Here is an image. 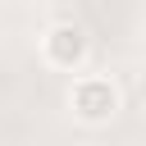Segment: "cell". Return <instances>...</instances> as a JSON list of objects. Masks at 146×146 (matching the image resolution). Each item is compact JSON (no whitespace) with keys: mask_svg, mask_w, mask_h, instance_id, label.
<instances>
[{"mask_svg":"<svg viewBox=\"0 0 146 146\" xmlns=\"http://www.w3.org/2000/svg\"><path fill=\"white\" fill-rule=\"evenodd\" d=\"M119 110H123V91H119V82L110 73H87V68L73 73V82H68V114L78 123L105 128V123L119 119Z\"/></svg>","mask_w":146,"mask_h":146,"instance_id":"cell-1","label":"cell"},{"mask_svg":"<svg viewBox=\"0 0 146 146\" xmlns=\"http://www.w3.org/2000/svg\"><path fill=\"white\" fill-rule=\"evenodd\" d=\"M36 50H41V64H46V68L73 78V73L87 68V59H91V32H87L78 18H55V23H46Z\"/></svg>","mask_w":146,"mask_h":146,"instance_id":"cell-2","label":"cell"}]
</instances>
